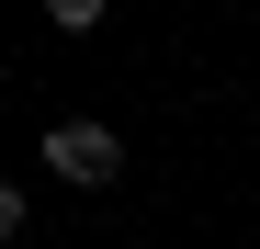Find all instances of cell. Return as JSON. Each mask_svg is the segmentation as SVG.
Masks as SVG:
<instances>
[{
    "mask_svg": "<svg viewBox=\"0 0 260 249\" xmlns=\"http://www.w3.org/2000/svg\"><path fill=\"white\" fill-rule=\"evenodd\" d=\"M46 170L79 181V193H113V181H124V136L91 124V113H68V124H46Z\"/></svg>",
    "mask_w": 260,
    "mask_h": 249,
    "instance_id": "1",
    "label": "cell"
},
{
    "mask_svg": "<svg viewBox=\"0 0 260 249\" xmlns=\"http://www.w3.org/2000/svg\"><path fill=\"white\" fill-rule=\"evenodd\" d=\"M23 227H34V193H23V181H0V238H23Z\"/></svg>",
    "mask_w": 260,
    "mask_h": 249,
    "instance_id": "2",
    "label": "cell"
}]
</instances>
